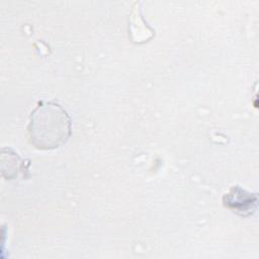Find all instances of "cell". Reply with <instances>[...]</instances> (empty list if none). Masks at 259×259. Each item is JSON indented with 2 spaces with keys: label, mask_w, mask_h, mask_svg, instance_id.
<instances>
[{
  "label": "cell",
  "mask_w": 259,
  "mask_h": 259,
  "mask_svg": "<svg viewBox=\"0 0 259 259\" xmlns=\"http://www.w3.org/2000/svg\"><path fill=\"white\" fill-rule=\"evenodd\" d=\"M29 143L41 151L65 145L72 135V119L56 101H39L31 111L27 125Z\"/></svg>",
  "instance_id": "obj_1"
},
{
  "label": "cell",
  "mask_w": 259,
  "mask_h": 259,
  "mask_svg": "<svg viewBox=\"0 0 259 259\" xmlns=\"http://www.w3.org/2000/svg\"><path fill=\"white\" fill-rule=\"evenodd\" d=\"M223 201L226 207L239 215H251L257 208V194L251 193L239 185L233 186L227 192Z\"/></svg>",
  "instance_id": "obj_2"
}]
</instances>
